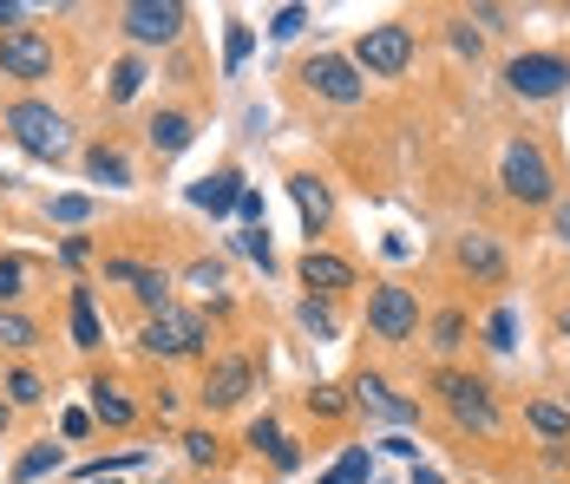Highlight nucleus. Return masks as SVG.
Segmentation results:
<instances>
[{
    "label": "nucleus",
    "mask_w": 570,
    "mask_h": 484,
    "mask_svg": "<svg viewBox=\"0 0 570 484\" xmlns=\"http://www.w3.org/2000/svg\"><path fill=\"white\" fill-rule=\"evenodd\" d=\"M256 386V367L243 360V354H224V360H210V374H204V406L210 413H229V406H243V393Z\"/></svg>",
    "instance_id": "12"
},
{
    "label": "nucleus",
    "mask_w": 570,
    "mask_h": 484,
    "mask_svg": "<svg viewBox=\"0 0 570 484\" xmlns=\"http://www.w3.org/2000/svg\"><path fill=\"white\" fill-rule=\"evenodd\" d=\"M59 458H66V452H59L53 438H40L33 452L13 458V484H33V478H47V472H59Z\"/></svg>",
    "instance_id": "23"
},
{
    "label": "nucleus",
    "mask_w": 570,
    "mask_h": 484,
    "mask_svg": "<svg viewBox=\"0 0 570 484\" xmlns=\"http://www.w3.org/2000/svg\"><path fill=\"white\" fill-rule=\"evenodd\" d=\"M13 426V406H7V399H0V432Z\"/></svg>",
    "instance_id": "50"
},
{
    "label": "nucleus",
    "mask_w": 570,
    "mask_h": 484,
    "mask_svg": "<svg viewBox=\"0 0 570 484\" xmlns=\"http://www.w3.org/2000/svg\"><path fill=\"white\" fill-rule=\"evenodd\" d=\"M558 334H564V340H570V308H564V315H558Z\"/></svg>",
    "instance_id": "51"
},
{
    "label": "nucleus",
    "mask_w": 570,
    "mask_h": 484,
    "mask_svg": "<svg viewBox=\"0 0 570 484\" xmlns=\"http://www.w3.org/2000/svg\"><path fill=\"white\" fill-rule=\"evenodd\" d=\"M453 263H459V275H472L479 288H505V275H512V256H505V243H499L492 229H465L453 243Z\"/></svg>",
    "instance_id": "10"
},
{
    "label": "nucleus",
    "mask_w": 570,
    "mask_h": 484,
    "mask_svg": "<svg viewBox=\"0 0 570 484\" xmlns=\"http://www.w3.org/2000/svg\"><path fill=\"white\" fill-rule=\"evenodd\" d=\"M59 256H66V263H72V269H79V263H86V256H92V243H86V236H66V243H59Z\"/></svg>",
    "instance_id": "45"
},
{
    "label": "nucleus",
    "mask_w": 570,
    "mask_h": 484,
    "mask_svg": "<svg viewBox=\"0 0 570 484\" xmlns=\"http://www.w3.org/2000/svg\"><path fill=\"white\" fill-rule=\"evenodd\" d=\"M33 340H40V327L13 308H0V347H33Z\"/></svg>",
    "instance_id": "29"
},
{
    "label": "nucleus",
    "mask_w": 570,
    "mask_h": 484,
    "mask_svg": "<svg viewBox=\"0 0 570 484\" xmlns=\"http://www.w3.org/2000/svg\"><path fill=\"white\" fill-rule=\"evenodd\" d=\"M302 327H308V334H322V340H335V315H328V302H315V295H308V302H302Z\"/></svg>",
    "instance_id": "35"
},
{
    "label": "nucleus",
    "mask_w": 570,
    "mask_h": 484,
    "mask_svg": "<svg viewBox=\"0 0 570 484\" xmlns=\"http://www.w3.org/2000/svg\"><path fill=\"white\" fill-rule=\"evenodd\" d=\"M138 347L151 354V360H197L204 347H210V315L204 308H158L151 322L138 327Z\"/></svg>",
    "instance_id": "4"
},
{
    "label": "nucleus",
    "mask_w": 570,
    "mask_h": 484,
    "mask_svg": "<svg viewBox=\"0 0 570 484\" xmlns=\"http://www.w3.org/2000/svg\"><path fill=\"white\" fill-rule=\"evenodd\" d=\"M106 281H118V288H131L151 315L158 308H171V275L151 269V263H131V256H106Z\"/></svg>",
    "instance_id": "13"
},
{
    "label": "nucleus",
    "mask_w": 570,
    "mask_h": 484,
    "mask_svg": "<svg viewBox=\"0 0 570 484\" xmlns=\"http://www.w3.org/2000/svg\"><path fill=\"white\" fill-rule=\"evenodd\" d=\"M204 484H217V478H204Z\"/></svg>",
    "instance_id": "53"
},
{
    "label": "nucleus",
    "mask_w": 570,
    "mask_h": 484,
    "mask_svg": "<svg viewBox=\"0 0 570 484\" xmlns=\"http://www.w3.org/2000/svg\"><path fill=\"white\" fill-rule=\"evenodd\" d=\"M413 53H420V40H413V27L406 20H381V27H367L361 40H354V72L361 79H400L406 66H413Z\"/></svg>",
    "instance_id": "5"
},
{
    "label": "nucleus",
    "mask_w": 570,
    "mask_h": 484,
    "mask_svg": "<svg viewBox=\"0 0 570 484\" xmlns=\"http://www.w3.org/2000/svg\"><path fill=\"white\" fill-rule=\"evenodd\" d=\"M381 452H394V458H413V465H420V445H413V438H406V432H394V438H387V445H381Z\"/></svg>",
    "instance_id": "47"
},
{
    "label": "nucleus",
    "mask_w": 570,
    "mask_h": 484,
    "mask_svg": "<svg viewBox=\"0 0 570 484\" xmlns=\"http://www.w3.org/2000/svg\"><path fill=\"white\" fill-rule=\"evenodd\" d=\"M367 472H374V458H367V445H347L342 458H335V478H342V484H367Z\"/></svg>",
    "instance_id": "32"
},
{
    "label": "nucleus",
    "mask_w": 570,
    "mask_h": 484,
    "mask_svg": "<svg viewBox=\"0 0 570 484\" xmlns=\"http://www.w3.org/2000/svg\"><path fill=\"white\" fill-rule=\"evenodd\" d=\"M485 347L492 354H512L518 347V308H492L485 315Z\"/></svg>",
    "instance_id": "25"
},
{
    "label": "nucleus",
    "mask_w": 570,
    "mask_h": 484,
    "mask_svg": "<svg viewBox=\"0 0 570 484\" xmlns=\"http://www.w3.org/2000/svg\"><path fill=\"white\" fill-rule=\"evenodd\" d=\"M288 197H295V210H302V229H308V249H315V236L328 229V216H335V204H328V184L322 177H288Z\"/></svg>",
    "instance_id": "16"
},
{
    "label": "nucleus",
    "mask_w": 570,
    "mask_h": 484,
    "mask_svg": "<svg viewBox=\"0 0 570 484\" xmlns=\"http://www.w3.org/2000/svg\"><path fill=\"white\" fill-rule=\"evenodd\" d=\"M138 86H145V59H118L112 66V106L138 99Z\"/></svg>",
    "instance_id": "27"
},
{
    "label": "nucleus",
    "mask_w": 570,
    "mask_h": 484,
    "mask_svg": "<svg viewBox=\"0 0 570 484\" xmlns=\"http://www.w3.org/2000/svg\"><path fill=\"white\" fill-rule=\"evenodd\" d=\"M217 452H224V445H217V432H184V458H190L197 472H210V465H217Z\"/></svg>",
    "instance_id": "30"
},
{
    "label": "nucleus",
    "mask_w": 570,
    "mask_h": 484,
    "mask_svg": "<svg viewBox=\"0 0 570 484\" xmlns=\"http://www.w3.org/2000/svg\"><path fill=\"white\" fill-rule=\"evenodd\" d=\"M236 216H243V229H269V216H263V197H256V190L236 197Z\"/></svg>",
    "instance_id": "39"
},
{
    "label": "nucleus",
    "mask_w": 570,
    "mask_h": 484,
    "mask_svg": "<svg viewBox=\"0 0 570 484\" xmlns=\"http://www.w3.org/2000/svg\"><path fill=\"white\" fill-rule=\"evenodd\" d=\"M505 86H512L518 99H558L570 86V59L564 53H518L512 66H505Z\"/></svg>",
    "instance_id": "9"
},
{
    "label": "nucleus",
    "mask_w": 570,
    "mask_h": 484,
    "mask_svg": "<svg viewBox=\"0 0 570 484\" xmlns=\"http://www.w3.org/2000/svg\"><path fill=\"white\" fill-rule=\"evenodd\" d=\"M0 393H7V406H40V399H47V386H40V374H27V367L0 379Z\"/></svg>",
    "instance_id": "26"
},
{
    "label": "nucleus",
    "mask_w": 570,
    "mask_h": 484,
    "mask_svg": "<svg viewBox=\"0 0 570 484\" xmlns=\"http://www.w3.org/2000/svg\"><path fill=\"white\" fill-rule=\"evenodd\" d=\"M0 125H7V138H13L27 158H40V164L72 158V125H66V118H59L47 99H13Z\"/></svg>",
    "instance_id": "2"
},
{
    "label": "nucleus",
    "mask_w": 570,
    "mask_h": 484,
    "mask_svg": "<svg viewBox=\"0 0 570 484\" xmlns=\"http://www.w3.org/2000/svg\"><path fill=\"white\" fill-rule=\"evenodd\" d=\"M243 190H249V184H243V170H236V164H224V170L197 177V184H190L184 197H190L197 210H210V216H229V210H236V197H243Z\"/></svg>",
    "instance_id": "15"
},
{
    "label": "nucleus",
    "mask_w": 570,
    "mask_h": 484,
    "mask_svg": "<svg viewBox=\"0 0 570 484\" xmlns=\"http://www.w3.org/2000/svg\"><path fill=\"white\" fill-rule=\"evenodd\" d=\"M465 334H472V322H465V308H440V315H433V347H440V354H453V347H465Z\"/></svg>",
    "instance_id": "24"
},
{
    "label": "nucleus",
    "mask_w": 570,
    "mask_h": 484,
    "mask_svg": "<svg viewBox=\"0 0 570 484\" xmlns=\"http://www.w3.org/2000/svg\"><path fill=\"white\" fill-rule=\"evenodd\" d=\"M524 426L538 432L544 445H570V406L551 399V393H538V399H524Z\"/></svg>",
    "instance_id": "19"
},
{
    "label": "nucleus",
    "mask_w": 570,
    "mask_h": 484,
    "mask_svg": "<svg viewBox=\"0 0 570 484\" xmlns=\"http://www.w3.org/2000/svg\"><path fill=\"white\" fill-rule=\"evenodd\" d=\"M53 40L40 27H20L0 40V79H53Z\"/></svg>",
    "instance_id": "11"
},
{
    "label": "nucleus",
    "mask_w": 570,
    "mask_h": 484,
    "mask_svg": "<svg viewBox=\"0 0 570 484\" xmlns=\"http://www.w3.org/2000/svg\"><path fill=\"white\" fill-rule=\"evenodd\" d=\"M66 322H72V347H79V354H92V347L106 340L99 308H92V288H72V302H66Z\"/></svg>",
    "instance_id": "20"
},
{
    "label": "nucleus",
    "mask_w": 570,
    "mask_h": 484,
    "mask_svg": "<svg viewBox=\"0 0 570 484\" xmlns=\"http://www.w3.org/2000/svg\"><path fill=\"white\" fill-rule=\"evenodd\" d=\"M184 281H190V288H204V295H217V288H224V263H190Z\"/></svg>",
    "instance_id": "38"
},
{
    "label": "nucleus",
    "mask_w": 570,
    "mask_h": 484,
    "mask_svg": "<svg viewBox=\"0 0 570 484\" xmlns=\"http://www.w3.org/2000/svg\"><path fill=\"white\" fill-rule=\"evenodd\" d=\"M236 249H243V256H249V263H256L263 275L276 269V249H269V229H243V236H236Z\"/></svg>",
    "instance_id": "31"
},
{
    "label": "nucleus",
    "mask_w": 570,
    "mask_h": 484,
    "mask_svg": "<svg viewBox=\"0 0 570 484\" xmlns=\"http://www.w3.org/2000/svg\"><path fill=\"white\" fill-rule=\"evenodd\" d=\"M118 27L131 47H171L190 27V7L184 0H131V7H118Z\"/></svg>",
    "instance_id": "6"
},
{
    "label": "nucleus",
    "mask_w": 570,
    "mask_h": 484,
    "mask_svg": "<svg viewBox=\"0 0 570 484\" xmlns=\"http://www.w3.org/2000/svg\"><path fill=\"white\" fill-rule=\"evenodd\" d=\"M276 445H283V426L276 419H256L249 426V452H276Z\"/></svg>",
    "instance_id": "40"
},
{
    "label": "nucleus",
    "mask_w": 570,
    "mask_h": 484,
    "mask_svg": "<svg viewBox=\"0 0 570 484\" xmlns=\"http://www.w3.org/2000/svg\"><path fill=\"white\" fill-rule=\"evenodd\" d=\"M59 432H66V438H86V432H92V413H79V406H72V413L59 419Z\"/></svg>",
    "instance_id": "43"
},
{
    "label": "nucleus",
    "mask_w": 570,
    "mask_h": 484,
    "mask_svg": "<svg viewBox=\"0 0 570 484\" xmlns=\"http://www.w3.org/2000/svg\"><path fill=\"white\" fill-rule=\"evenodd\" d=\"M302 86H308L315 99H328V106H361V99H367V79L354 72L347 53H315L302 66Z\"/></svg>",
    "instance_id": "8"
},
{
    "label": "nucleus",
    "mask_w": 570,
    "mask_h": 484,
    "mask_svg": "<svg viewBox=\"0 0 570 484\" xmlns=\"http://www.w3.org/2000/svg\"><path fill=\"white\" fill-rule=\"evenodd\" d=\"M269 465H276V472H295V465H302V445H295V438H283V445L269 452Z\"/></svg>",
    "instance_id": "42"
},
{
    "label": "nucleus",
    "mask_w": 570,
    "mask_h": 484,
    "mask_svg": "<svg viewBox=\"0 0 570 484\" xmlns=\"http://www.w3.org/2000/svg\"><path fill=\"white\" fill-rule=\"evenodd\" d=\"M92 419H99V426H131V419H138V406L118 393L112 379H92Z\"/></svg>",
    "instance_id": "22"
},
{
    "label": "nucleus",
    "mask_w": 570,
    "mask_h": 484,
    "mask_svg": "<svg viewBox=\"0 0 570 484\" xmlns=\"http://www.w3.org/2000/svg\"><path fill=\"white\" fill-rule=\"evenodd\" d=\"M20 295H27V269H20L13 256H0V308H7V302H20Z\"/></svg>",
    "instance_id": "34"
},
{
    "label": "nucleus",
    "mask_w": 570,
    "mask_h": 484,
    "mask_svg": "<svg viewBox=\"0 0 570 484\" xmlns=\"http://www.w3.org/2000/svg\"><path fill=\"white\" fill-rule=\"evenodd\" d=\"M86 177L106 184V190H131V158H125L118 145H92V151H86Z\"/></svg>",
    "instance_id": "21"
},
{
    "label": "nucleus",
    "mask_w": 570,
    "mask_h": 484,
    "mask_svg": "<svg viewBox=\"0 0 570 484\" xmlns=\"http://www.w3.org/2000/svg\"><path fill=\"white\" fill-rule=\"evenodd\" d=\"M145 138H151L158 158H184L190 138H197V118H190V111H158V118L145 125Z\"/></svg>",
    "instance_id": "18"
},
{
    "label": "nucleus",
    "mask_w": 570,
    "mask_h": 484,
    "mask_svg": "<svg viewBox=\"0 0 570 484\" xmlns=\"http://www.w3.org/2000/svg\"><path fill=\"white\" fill-rule=\"evenodd\" d=\"M302 27H308V7H276L269 13V40H295Z\"/></svg>",
    "instance_id": "33"
},
{
    "label": "nucleus",
    "mask_w": 570,
    "mask_h": 484,
    "mask_svg": "<svg viewBox=\"0 0 570 484\" xmlns=\"http://www.w3.org/2000/svg\"><path fill=\"white\" fill-rule=\"evenodd\" d=\"M92 197H53V223H92Z\"/></svg>",
    "instance_id": "37"
},
{
    "label": "nucleus",
    "mask_w": 570,
    "mask_h": 484,
    "mask_svg": "<svg viewBox=\"0 0 570 484\" xmlns=\"http://www.w3.org/2000/svg\"><path fill=\"white\" fill-rule=\"evenodd\" d=\"M249 47H256V33H249L243 20H229V33H224V72H243V59H249Z\"/></svg>",
    "instance_id": "28"
},
{
    "label": "nucleus",
    "mask_w": 570,
    "mask_h": 484,
    "mask_svg": "<svg viewBox=\"0 0 570 484\" xmlns=\"http://www.w3.org/2000/svg\"><path fill=\"white\" fill-rule=\"evenodd\" d=\"M308 413H322V419H335V413H347L342 386H308Z\"/></svg>",
    "instance_id": "36"
},
{
    "label": "nucleus",
    "mask_w": 570,
    "mask_h": 484,
    "mask_svg": "<svg viewBox=\"0 0 570 484\" xmlns=\"http://www.w3.org/2000/svg\"><path fill=\"white\" fill-rule=\"evenodd\" d=\"M151 484H165V478H151Z\"/></svg>",
    "instance_id": "52"
},
{
    "label": "nucleus",
    "mask_w": 570,
    "mask_h": 484,
    "mask_svg": "<svg viewBox=\"0 0 570 484\" xmlns=\"http://www.w3.org/2000/svg\"><path fill=\"white\" fill-rule=\"evenodd\" d=\"M413 484H446V478H440L433 465H413Z\"/></svg>",
    "instance_id": "49"
},
{
    "label": "nucleus",
    "mask_w": 570,
    "mask_h": 484,
    "mask_svg": "<svg viewBox=\"0 0 570 484\" xmlns=\"http://www.w3.org/2000/svg\"><path fill=\"white\" fill-rule=\"evenodd\" d=\"M499 184H505V197L524 204V210L558 204V164H551L544 145H531V138H512V145H505V158H499Z\"/></svg>",
    "instance_id": "3"
},
{
    "label": "nucleus",
    "mask_w": 570,
    "mask_h": 484,
    "mask_svg": "<svg viewBox=\"0 0 570 484\" xmlns=\"http://www.w3.org/2000/svg\"><path fill=\"white\" fill-rule=\"evenodd\" d=\"M354 399H361L367 413L394 419V426H413V419H420V406H413V399H400V393H394L381 374H361V379H354Z\"/></svg>",
    "instance_id": "17"
},
{
    "label": "nucleus",
    "mask_w": 570,
    "mask_h": 484,
    "mask_svg": "<svg viewBox=\"0 0 570 484\" xmlns=\"http://www.w3.org/2000/svg\"><path fill=\"white\" fill-rule=\"evenodd\" d=\"M465 20H479V27H492V33H505V7H472Z\"/></svg>",
    "instance_id": "44"
},
{
    "label": "nucleus",
    "mask_w": 570,
    "mask_h": 484,
    "mask_svg": "<svg viewBox=\"0 0 570 484\" xmlns=\"http://www.w3.org/2000/svg\"><path fill=\"white\" fill-rule=\"evenodd\" d=\"M27 13H33V7H13V0H7V7H0V40H7V33H20V20H27Z\"/></svg>",
    "instance_id": "46"
},
{
    "label": "nucleus",
    "mask_w": 570,
    "mask_h": 484,
    "mask_svg": "<svg viewBox=\"0 0 570 484\" xmlns=\"http://www.w3.org/2000/svg\"><path fill=\"white\" fill-rule=\"evenodd\" d=\"M453 47H459V53H465V59H479V47H485V40L472 33V20H465V13H459V20H453Z\"/></svg>",
    "instance_id": "41"
},
{
    "label": "nucleus",
    "mask_w": 570,
    "mask_h": 484,
    "mask_svg": "<svg viewBox=\"0 0 570 484\" xmlns=\"http://www.w3.org/2000/svg\"><path fill=\"white\" fill-rule=\"evenodd\" d=\"M433 393H440V406L453 413L459 432H479V438H499V432H505V406H499L492 379L459 374V367H440V374H433Z\"/></svg>",
    "instance_id": "1"
},
{
    "label": "nucleus",
    "mask_w": 570,
    "mask_h": 484,
    "mask_svg": "<svg viewBox=\"0 0 570 484\" xmlns=\"http://www.w3.org/2000/svg\"><path fill=\"white\" fill-rule=\"evenodd\" d=\"M558 243L570 249V204H558Z\"/></svg>",
    "instance_id": "48"
},
{
    "label": "nucleus",
    "mask_w": 570,
    "mask_h": 484,
    "mask_svg": "<svg viewBox=\"0 0 570 484\" xmlns=\"http://www.w3.org/2000/svg\"><path fill=\"white\" fill-rule=\"evenodd\" d=\"M367 334H374V340H413V334H420V302H413V288L374 281V288H367Z\"/></svg>",
    "instance_id": "7"
},
{
    "label": "nucleus",
    "mask_w": 570,
    "mask_h": 484,
    "mask_svg": "<svg viewBox=\"0 0 570 484\" xmlns=\"http://www.w3.org/2000/svg\"><path fill=\"white\" fill-rule=\"evenodd\" d=\"M302 288H308L315 302H335V295L354 288V263L335 256V249H308V256H302Z\"/></svg>",
    "instance_id": "14"
}]
</instances>
